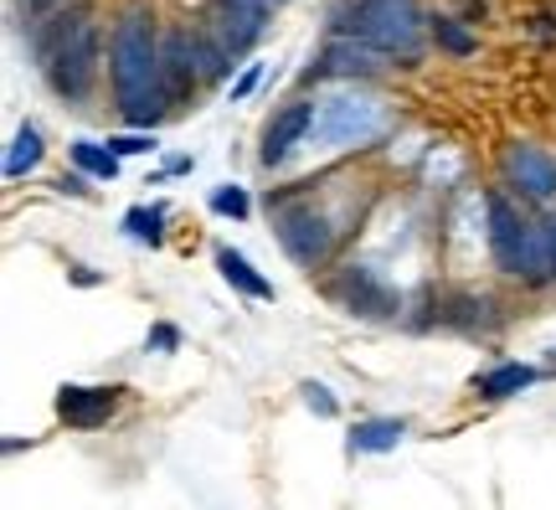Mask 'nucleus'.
Returning <instances> with one entry per match:
<instances>
[{
    "label": "nucleus",
    "instance_id": "f257e3e1",
    "mask_svg": "<svg viewBox=\"0 0 556 510\" xmlns=\"http://www.w3.org/2000/svg\"><path fill=\"white\" fill-rule=\"evenodd\" d=\"M109 62H114V94L129 124H155L165 114V73H160V37H155V16L144 5H129L114 26L109 41Z\"/></svg>",
    "mask_w": 556,
    "mask_h": 510
},
{
    "label": "nucleus",
    "instance_id": "7ed1b4c3",
    "mask_svg": "<svg viewBox=\"0 0 556 510\" xmlns=\"http://www.w3.org/2000/svg\"><path fill=\"white\" fill-rule=\"evenodd\" d=\"M336 26L345 37H361L387 58H417L422 52V11L417 0H340Z\"/></svg>",
    "mask_w": 556,
    "mask_h": 510
},
{
    "label": "nucleus",
    "instance_id": "aec40b11",
    "mask_svg": "<svg viewBox=\"0 0 556 510\" xmlns=\"http://www.w3.org/2000/svg\"><path fill=\"white\" fill-rule=\"evenodd\" d=\"M433 37H438V47H443V52H454V58H469V52H475V37H469L458 21H448V16L433 21Z\"/></svg>",
    "mask_w": 556,
    "mask_h": 510
},
{
    "label": "nucleus",
    "instance_id": "f03ea898",
    "mask_svg": "<svg viewBox=\"0 0 556 510\" xmlns=\"http://www.w3.org/2000/svg\"><path fill=\"white\" fill-rule=\"evenodd\" d=\"M37 58L62 99H88L93 73H99V21L88 11L52 16L37 37Z\"/></svg>",
    "mask_w": 556,
    "mask_h": 510
},
{
    "label": "nucleus",
    "instance_id": "f3484780",
    "mask_svg": "<svg viewBox=\"0 0 556 510\" xmlns=\"http://www.w3.org/2000/svg\"><path fill=\"white\" fill-rule=\"evenodd\" d=\"M37 165H41V135L31 124H21L16 139H11V150H5V176L21 181L26 171H37Z\"/></svg>",
    "mask_w": 556,
    "mask_h": 510
},
{
    "label": "nucleus",
    "instance_id": "5701e85b",
    "mask_svg": "<svg viewBox=\"0 0 556 510\" xmlns=\"http://www.w3.org/2000/svg\"><path fill=\"white\" fill-rule=\"evenodd\" d=\"M212 207H217V212H227V216H248V197H242L238 186H222L217 197H212Z\"/></svg>",
    "mask_w": 556,
    "mask_h": 510
},
{
    "label": "nucleus",
    "instance_id": "a878e982",
    "mask_svg": "<svg viewBox=\"0 0 556 510\" xmlns=\"http://www.w3.org/2000/svg\"><path fill=\"white\" fill-rule=\"evenodd\" d=\"M552 263H556V216H552Z\"/></svg>",
    "mask_w": 556,
    "mask_h": 510
},
{
    "label": "nucleus",
    "instance_id": "1a4fd4ad",
    "mask_svg": "<svg viewBox=\"0 0 556 510\" xmlns=\"http://www.w3.org/2000/svg\"><path fill=\"white\" fill-rule=\"evenodd\" d=\"M505 181L516 186L520 197L531 201H552L556 197V160L536 145H510L505 150Z\"/></svg>",
    "mask_w": 556,
    "mask_h": 510
},
{
    "label": "nucleus",
    "instance_id": "412c9836",
    "mask_svg": "<svg viewBox=\"0 0 556 510\" xmlns=\"http://www.w3.org/2000/svg\"><path fill=\"white\" fill-rule=\"evenodd\" d=\"M124 227L135 237H144V242H160V207L155 212H144V207H135V212L124 216Z\"/></svg>",
    "mask_w": 556,
    "mask_h": 510
},
{
    "label": "nucleus",
    "instance_id": "bb28decb",
    "mask_svg": "<svg viewBox=\"0 0 556 510\" xmlns=\"http://www.w3.org/2000/svg\"><path fill=\"white\" fill-rule=\"evenodd\" d=\"M31 5H52V0H31Z\"/></svg>",
    "mask_w": 556,
    "mask_h": 510
},
{
    "label": "nucleus",
    "instance_id": "9b49d317",
    "mask_svg": "<svg viewBox=\"0 0 556 510\" xmlns=\"http://www.w3.org/2000/svg\"><path fill=\"white\" fill-rule=\"evenodd\" d=\"M309 129H315V103H289L283 114H274V124L263 129V165H283L304 145Z\"/></svg>",
    "mask_w": 556,
    "mask_h": 510
},
{
    "label": "nucleus",
    "instance_id": "f8f14e48",
    "mask_svg": "<svg viewBox=\"0 0 556 510\" xmlns=\"http://www.w3.org/2000/svg\"><path fill=\"white\" fill-rule=\"evenodd\" d=\"M58 412L73 428H99L103 418L114 412V393L109 387H62Z\"/></svg>",
    "mask_w": 556,
    "mask_h": 510
},
{
    "label": "nucleus",
    "instance_id": "cd10ccee",
    "mask_svg": "<svg viewBox=\"0 0 556 510\" xmlns=\"http://www.w3.org/2000/svg\"><path fill=\"white\" fill-rule=\"evenodd\" d=\"M263 5H274V0H263Z\"/></svg>",
    "mask_w": 556,
    "mask_h": 510
},
{
    "label": "nucleus",
    "instance_id": "393cba45",
    "mask_svg": "<svg viewBox=\"0 0 556 510\" xmlns=\"http://www.w3.org/2000/svg\"><path fill=\"white\" fill-rule=\"evenodd\" d=\"M253 83H258V67H248V73H242V83L232 88V99H248V94H253Z\"/></svg>",
    "mask_w": 556,
    "mask_h": 510
},
{
    "label": "nucleus",
    "instance_id": "9d476101",
    "mask_svg": "<svg viewBox=\"0 0 556 510\" xmlns=\"http://www.w3.org/2000/svg\"><path fill=\"white\" fill-rule=\"evenodd\" d=\"M197 62H201L197 37H186V32H170V37L160 41V73H165V94H170V103L191 99L197 78H206Z\"/></svg>",
    "mask_w": 556,
    "mask_h": 510
},
{
    "label": "nucleus",
    "instance_id": "39448f33",
    "mask_svg": "<svg viewBox=\"0 0 556 510\" xmlns=\"http://www.w3.org/2000/svg\"><path fill=\"white\" fill-rule=\"evenodd\" d=\"M381 129V114L371 99H330L315 114V139L319 145H356Z\"/></svg>",
    "mask_w": 556,
    "mask_h": 510
},
{
    "label": "nucleus",
    "instance_id": "2eb2a0df",
    "mask_svg": "<svg viewBox=\"0 0 556 510\" xmlns=\"http://www.w3.org/2000/svg\"><path fill=\"white\" fill-rule=\"evenodd\" d=\"M402 433H407V423H402V418H366V423H356V428H351V453H387V449H397Z\"/></svg>",
    "mask_w": 556,
    "mask_h": 510
},
{
    "label": "nucleus",
    "instance_id": "a211bd4d",
    "mask_svg": "<svg viewBox=\"0 0 556 510\" xmlns=\"http://www.w3.org/2000/svg\"><path fill=\"white\" fill-rule=\"evenodd\" d=\"M531 382H536V372L520 366V361H510V366H495L490 376H479V393L484 397H516L520 387H531Z\"/></svg>",
    "mask_w": 556,
    "mask_h": 510
},
{
    "label": "nucleus",
    "instance_id": "dca6fc26",
    "mask_svg": "<svg viewBox=\"0 0 556 510\" xmlns=\"http://www.w3.org/2000/svg\"><path fill=\"white\" fill-rule=\"evenodd\" d=\"M526 278H531V284L556 278V263H552V216H546V222H531V233H526Z\"/></svg>",
    "mask_w": 556,
    "mask_h": 510
},
{
    "label": "nucleus",
    "instance_id": "6e6552de",
    "mask_svg": "<svg viewBox=\"0 0 556 510\" xmlns=\"http://www.w3.org/2000/svg\"><path fill=\"white\" fill-rule=\"evenodd\" d=\"M484 212H490V253H495V263L505 274H526V233H531V222H520L505 197H490Z\"/></svg>",
    "mask_w": 556,
    "mask_h": 510
},
{
    "label": "nucleus",
    "instance_id": "4468645a",
    "mask_svg": "<svg viewBox=\"0 0 556 510\" xmlns=\"http://www.w3.org/2000/svg\"><path fill=\"white\" fill-rule=\"evenodd\" d=\"M217 269H222V278H227L232 289H242L248 299H274V284H268L238 248H217Z\"/></svg>",
    "mask_w": 556,
    "mask_h": 510
},
{
    "label": "nucleus",
    "instance_id": "0eeeda50",
    "mask_svg": "<svg viewBox=\"0 0 556 510\" xmlns=\"http://www.w3.org/2000/svg\"><path fill=\"white\" fill-rule=\"evenodd\" d=\"M263 37V0H217L212 5V41L238 62Z\"/></svg>",
    "mask_w": 556,
    "mask_h": 510
},
{
    "label": "nucleus",
    "instance_id": "ddd939ff",
    "mask_svg": "<svg viewBox=\"0 0 556 510\" xmlns=\"http://www.w3.org/2000/svg\"><path fill=\"white\" fill-rule=\"evenodd\" d=\"M377 58H381L377 47H366L361 37H345V32H340V37L325 47L319 73H336V78H351V73H377V67H381Z\"/></svg>",
    "mask_w": 556,
    "mask_h": 510
},
{
    "label": "nucleus",
    "instance_id": "6ab92c4d",
    "mask_svg": "<svg viewBox=\"0 0 556 510\" xmlns=\"http://www.w3.org/2000/svg\"><path fill=\"white\" fill-rule=\"evenodd\" d=\"M73 160H78L88 176H99V181L119 176V150H114V145L103 150V145H93V139H78V145H73Z\"/></svg>",
    "mask_w": 556,
    "mask_h": 510
},
{
    "label": "nucleus",
    "instance_id": "b1692460",
    "mask_svg": "<svg viewBox=\"0 0 556 510\" xmlns=\"http://www.w3.org/2000/svg\"><path fill=\"white\" fill-rule=\"evenodd\" d=\"M109 145H114L119 156H144V150H150V139H139V135H119V139H109Z\"/></svg>",
    "mask_w": 556,
    "mask_h": 510
},
{
    "label": "nucleus",
    "instance_id": "20e7f679",
    "mask_svg": "<svg viewBox=\"0 0 556 510\" xmlns=\"http://www.w3.org/2000/svg\"><path fill=\"white\" fill-rule=\"evenodd\" d=\"M274 227H278V242L289 248V258H294V263H304V269H319L325 258L336 253V227L325 222V212L304 207V201L278 207Z\"/></svg>",
    "mask_w": 556,
    "mask_h": 510
},
{
    "label": "nucleus",
    "instance_id": "423d86ee",
    "mask_svg": "<svg viewBox=\"0 0 556 510\" xmlns=\"http://www.w3.org/2000/svg\"><path fill=\"white\" fill-rule=\"evenodd\" d=\"M330 299L345 304L351 314H371V320H377V314H397V289H392L377 269H366V263H351V269L330 284Z\"/></svg>",
    "mask_w": 556,
    "mask_h": 510
},
{
    "label": "nucleus",
    "instance_id": "4be33fe9",
    "mask_svg": "<svg viewBox=\"0 0 556 510\" xmlns=\"http://www.w3.org/2000/svg\"><path fill=\"white\" fill-rule=\"evenodd\" d=\"M304 402L319 418H336V397H330V387H319V382H304Z\"/></svg>",
    "mask_w": 556,
    "mask_h": 510
}]
</instances>
